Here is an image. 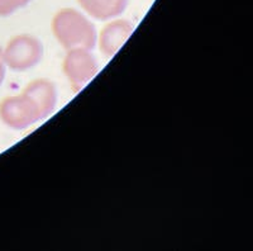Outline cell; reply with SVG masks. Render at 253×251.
I'll list each match as a JSON object with an SVG mask.
<instances>
[{
  "label": "cell",
  "instance_id": "obj_1",
  "mask_svg": "<svg viewBox=\"0 0 253 251\" xmlns=\"http://www.w3.org/2000/svg\"><path fill=\"white\" fill-rule=\"evenodd\" d=\"M52 32L66 50H92L98 32L89 15L74 8L60 9L52 19Z\"/></svg>",
  "mask_w": 253,
  "mask_h": 251
},
{
  "label": "cell",
  "instance_id": "obj_2",
  "mask_svg": "<svg viewBox=\"0 0 253 251\" xmlns=\"http://www.w3.org/2000/svg\"><path fill=\"white\" fill-rule=\"evenodd\" d=\"M1 55L6 67L13 71L23 72L40 64L43 58L44 47L40 38L23 33L9 41L1 50Z\"/></svg>",
  "mask_w": 253,
  "mask_h": 251
},
{
  "label": "cell",
  "instance_id": "obj_3",
  "mask_svg": "<svg viewBox=\"0 0 253 251\" xmlns=\"http://www.w3.org/2000/svg\"><path fill=\"white\" fill-rule=\"evenodd\" d=\"M0 119L9 128L22 131L43 121V116L36 101L22 92L0 101Z\"/></svg>",
  "mask_w": 253,
  "mask_h": 251
},
{
  "label": "cell",
  "instance_id": "obj_4",
  "mask_svg": "<svg viewBox=\"0 0 253 251\" xmlns=\"http://www.w3.org/2000/svg\"><path fill=\"white\" fill-rule=\"evenodd\" d=\"M92 50H70L63 58V74L75 93L80 92L96 76L99 64Z\"/></svg>",
  "mask_w": 253,
  "mask_h": 251
},
{
  "label": "cell",
  "instance_id": "obj_5",
  "mask_svg": "<svg viewBox=\"0 0 253 251\" xmlns=\"http://www.w3.org/2000/svg\"><path fill=\"white\" fill-rule=\"evenodd\" d=\"M134 26L130 23V20L114 18L108 20L100 33H98L96 45L104 56L113 57L132 36Z\"/></svg>",
  "mask_w": 253,
  "mask_h": 251
},
{
  "label": "cell",
  "instance_id": "obj_6",
  "mask_svg": "<svg viewBox=\"0 0 253 251\" xmlns=\"http://www.w3.org/2000/svg\"><path fill=\"white\" fill-rule=\"evenodd\" d=\"M27 93L41 109V113L43 116V119L49 117L55 112L57 105V89L53 81L48 79H36L23 89Z\"/></svg>",
  "mask_w": 253,
  "mask_h": 251
},
{
  "label": "cell",
  "instance_id": "obj_7",
  "mask_svg": "<svg viewBox=\"0 0 253 251\" xmlns=\"http://www.w3.org/2000/svg\"><path fill=\"white\" fill-rule=\"evenodd\" d=\"M78 3L86 15L108 22L121 17L126 12L129 0H78Z\"/></svg>",
  "mask_w": 253,
  "mask_h": 251
},
{
  "label": "cell",
  "instance_id": "obj_8",
  "mask_svg": "<svg viewBox=\"0 0 253 251\" xmlns=\"http://www.w3.org/2000/svg\"><path fill=\"white\" fill-rule=\"evenodd\" d=\"M32 0H0V17H9L28 5Z\"/></svg>",
  "mask_w": 253,
  "mask_h": 251
},
{
  "label": "cell",
  "instance_id": "obj_9",
  "mask_svg": "<svg viewBox=\"0 0 253 251\" xmlns=\"http://www.w3.org/2000/svg\"><path fill=\"white\" fill-rule=\"evenodd\" d=\"M1 47H0V87H1V84L4 83V79H5V74H6V65L3 60V55H1Z\"/></svg>",
  "mask_w": 253,
  "mask_h": 251
}]
</instances>
